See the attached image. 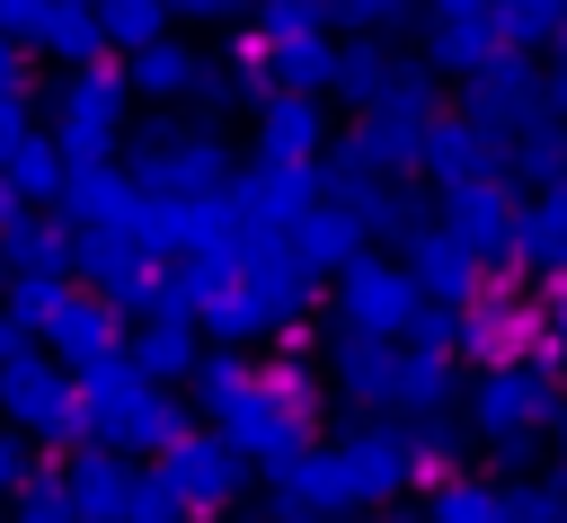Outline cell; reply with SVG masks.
<instances>
[{
	"label": "cell",
	"mask_w": 567,
	"mask_h": 523,
	"mask_svg": "<svg viewBox=\"0 0 567 523\" xmlns=\"http://www.w3.org/2000/svg\"><path fill=\"white\" fill-rule=\"evenodd\" d=\"M558 355H532V363H487L478 381H470V425L496 443V461L505 470H532V443H540V425L558 417Z\"/></svg>",
	"instance_id": "1"
},
{
	"label": "cell",
	"mask_w": 567,
	"mask_h": 523,
	"mask_svg": "<svg viewBox=\"0 0 567 523\" xmlns=\"http://www.w3.org/2000/svg\"><path fill=\"white\" fill-rule=\"evenodd\" d=\"M416 160L434 168V186H443V195H470V186H496V168H505V151H496V133H487V124H470V115H443V124H425V142H416Z\"/></svg>",
	"instance_id": "2"
},
{
	"label": "cell",
	"mask_w": 567,
	"mask_h": 523,
	"mask_svg": "<svg viewBox=\"0 0 567 523\" xmlns=\"http://www.w3.org/2000/svg\"><path fill=\"white\" fill-rule=\"evenodd\" d=\"M540 115V62L532 53H487L470 71V124H532Z\"/></svg>",
	"instance_id": "3"
},
{
	"label": "cell",
	"mask_w": 567,
	"mask_h": 523,
	"mask_svg": "<svg viewBox=\"0 0 567 523\" xmlns=\"http://www.w3.org/2000/svg\"><path fill=\"white\" fill-rule=\"evenodd\" d=\"M478 266H505L514 248H523V204L505 195V186H470V195H452V222H443Z\"/></svg>",
	"instance_id": "4"
},
{
	"label": "cell",
	"mask_w": 567,
	"mask_h": 523,
	"mask_svg": "<svg viewBox=\"0 0 567 523\" xmlns=\"http://www.w3.org/2000/svg\"><path fill=\"white\" fill-rule=\"evenodd\" d=\"M310 479H319V496H390V488H408V443L399 434H354Z\"/></svg>",
	"instance_id": "5"
},
{
	"label": "cell",
	"mask_w": 567,
	"mask_h": 523,
	"mask_svg": "<svg viewBox=\"0 0 567 523\" xmlns=\"http://www.w3.org/2000/svg\"><path fill=\"white\" fill-rule=\"evenodd\" d=\"M416 275H399V266H354L346 275V319L363 328V337H390V328H408L416 319Z\"/></svg>",
	"instance_id": "6"
},
{
	"label": "cell",
	"mask_w": 567,
	"mask_h": 523,
	"mask_svg": "<svg viewBox=\"0 0 567 523\" xmlns=\"http://www.w3.org/2000/svg\"><path fill=\"white\" fill-rule=\"evenodd\" d=\"M416 293H443L452 310H470L478 301V257L452 230H416Z\"/></svg>",
	"instance_id": "7"
},
{
	"label": "cell",
	"mask_w": 567,
	"mask_h": 523,
	"mask_svg": "<svg viewBox=\"0 0 567 523\" xmlns=\"http://www.w3.org/2000/svg\"><path fill=\"white\" fill-rule=\"evenodd\" d=\"M505 168L523 177V186H567V124H549V115H532V124H514V151H505Z\"/></svg>",
	"instance_id": "8"
},
{
	"label": "cell",
	"mask_w": 567,
	"mask_h": 523,
	"mask_svg": "<svg viewBox=\"0 0 567 523\" xmlns=\"http://www.w3.org/2000/svg\"><path fill=\"white\" fill-rule=\"evenodd\" d=\"M567 35V0H496V44L505 53H540Z\"/></svg>",
	"instance_id": "9"
},
{
	"label": "cell",
	"mask_w": 567,
	"mask_h": 523,
	"mask_svg": "<svg viewBox=\"0 0 567 523\" xmlns=\"http://www.w3.org/2000/svg\"><path fill=\"white\" fill-rule=\"evenodd\" d=\"M434 523H505V488L496 479H443L434 488Z\"/></svg>",
	"instance_id": "10"
},
{
	"label": "cell",
	"mask_w": 567,
	"mask_h": 523,
	"mask_svg": "<svg viewBox=\"0 0 567 523\" xmlns=\"http://www.w3.org/2000/svg\"><path fill=\"white\" fill-rule=\"evenodd\" d=\"M443 399H452V363L425 355V346L399 355V408H443Z\"/></svg>",
	"instance_id": "11"
},
{
	"label": "cell",
	"mask_w": 567,
	"mask_h": 523,
	"mask_svg": "<svg viewBox=\"0 0 567 523\" xmlns=\"http://www.w3.org/2000/svg\"><path fill=\"white\" fill-rule=\"evenodd\" d=\"M346 390L354 399H399V355L390 346H346Z\"/></svg>",
	"instance_id": "12"
},
{
	"label": "cell",
	"mask_w": 567,
	"mask_h": 523,
	"mask_svg": "<svg viewBox=\"0 0 567 523\" xmlns=\"http://www.w3.org/2000/svg\"><path fill=\"white\" fill-rule=\"evenodd\" d=\"M505 523H567V470H558V479L505 488Z\"/></svg>",
	"instance_id": "13"
},
{
	"label": "cell",
	"mask_w": 567,
	"mask_h": 523,
	"mask_svg": "<svg viewBox=\"0 0 567 523\" xmlns=\"http://www.w3.org/2000/svg\"><path fill=\"white\" fill-rule=\"evenodd\" d=\"M514 257H523L532 275H549V284H558V275H567V230H558V222H540V213L523 204V248H514Z\"/></svg>",
	"instance_id": "14"
},
{
	"label": "cell",
	"mask_w": 567,
	"mask_h": 523,
	"mask_svg": "<svg viewBox=\"0 0 567 523\" xmlns=\"http://www.w3.org/2000/svg\"><path fill=\"white\" fill-rule=\"evenodd\" d=\"M461 461V434L434 417V425H416V443H408V470H452Z\"/></svg>",
	"instance_id": "15"
},
{
	"label": "cell",
	"mask_w": 567,
	"mask_h": 523,
	"mask_svg": "<svg viewBox=\"0 0 567 523\" xmlns=\"http://www.w3.org/2000/svg\"><path fill=\"white\" fill-rule=\"evenodd\" d=\"M337 89H346V98H390V71H381L372 53H346V62H337Z\"/></svg>",
	"instance_id": "16"
},
{
	"label": "cell",
	"mask_w": 567,
	"mask_h": 523,
	"mask_svg": "<svg viewBox=\"0 0 567 523\" xmlns=\"http://www.w3.org/2000/svg\"><path fill=\"white\" fill-rule=\"evenodd\" d=\"M540 115H549V124H567V35L549 44V71H540Z\"/></svg>",
	"instance_id": "17"
},
{
	"label": "cell",
	"mask_w": 567,
	"mask_h": 523,
	"mask_svg": "<svg viewBox=\"0 0 567 523\" xmlns=\"http://www.w3.org/2000/svg\"><path fill=\"white\" fill-rule=\"evenodd\" d=\"M310 257H354V222H310Z\"/></svg>",
	"instance_id": "18"
},
{
	"label": "cell",
	"mask_w": 567,
	"mask_h": 523,
	"mask_svg": "<svg viewBox=\"0 0 567 523\" xmlns=\"http://www.w3.org/2000/svg\"><path fill=\"white\" fill-rule=\"evenodd\" d=\"M416 0H346V18H363V27H399Z\"/></svg>",
	"instance_id": "19"
},
{
	"label": "cell",
	"mask_w": 567,
	"mask_h": 523,
	"mask_svg": "<svg viewBox=\"0 0 567 523\" xmlns=\"http://www.w3.org/2000/svg\"><path fill=\"white\" fill-rule=\"evenodd\" d=\"M540 319H549V346H558V363H567V275L549 284V301H540Z\"/></svg>",
	"instance_id": "20"
},
{
	"label": "cell",
	"mask_w": 567,
	"mask_h": 523,
	"mask_svg": "<svg viewBox=\"0 0 567 523\" xmlns=\"http://www.w3.org/2000/svg\"><path fill=\"white\" fill-rule=\"evenodd\" d=\"M310 133H319L310 106H275V142H310Z\"/></svg>",
	"instance_id": "21"
},
{
	"label": "cell",
	"mask_w": 567,
	"mask_h": 523,
	"mask_svg": "<svg viewBox=\"0 0 567 523\" xmlns=\"http://www.w3.org/2000/svg\"><path fill=\"white\" fill-rule=\"evenodd\" d=\"M470 18H496V0H434V27H470Z\"/></svg>",
	"instance_id": "22"
},
{
	"label": "cell",
	"mask_w": 567,
	"mask_h": 523,
	"mask_svg": "<svg viewBox=\"0 0 567 523\" xmlns=\"http://www.w3.org/2000/svg\"><path fill=\"white\" fill-rule=\"evenodd\" d=\"M532 213H540V222H558V230H567V186H549V195H532Z\"/></svg>",
	"instance_id": "23"
},
{
	"label": "cell",
	"mask_w": 567,
	"mask_h": 523,
	"mask_svg": "<svg viewBox=\"0 0 567 523\" xmlns=\"http://www.w3.org/2000/svg\"><path fill=\"white\" fill-rule=\"evenodd\" d=\"M549 434H558V452H567V399H558V417H549Z\"/></svg>",
	"instance_id": "24"
}]
</instances>
